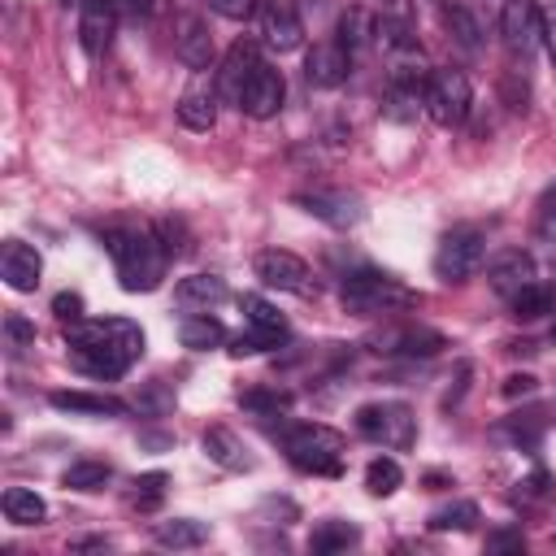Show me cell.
Masks as SVG:
<instances>
[{
	"label": "cell",
	"instance_id": "cell-21",
	"mask_svg": "<svg viewBox=\"0 0 556 556\" xmlns=\"http://www.w3.org/2000/svg\"><path fill=\"white\" fill-rule=\"evenodd\" d=\"M52 408L61 413H96V417H122L126 404L117 395H96V391H52Z\"/></svg>",
	"mask_w": 556,
	"mask_h": 556
},
{
	"label": "cell",
	"instance_id": "cell-16",
	"mask_svg": "<svg viewBox=\"0 0 556 556\" xmlns=\"http://www.w3.org/2000/svg\"><path fill=\"white\" fill-rule=\"evenodd\" d=\"M486 282H491V291H495V295L513 300L517 291H526V287L534 282V256H530V252H521V248L500 252V256L486 265Z\"/></svg>",
	"mask_w": 556,
	"mask_h": 556
},
{
	"label": "cell",
	"instance_id": "cell-50",
	"mask_svg": "<svg viewBox=\"0 0 556 556\" xmlns=\"http://www.w3.org/2000/svg\"><path fill=\"white\" fill-rule=\"evenodd\" d=\"M65 4H74V9H83V0H65Z\"/></svg>",
	"mask_w": 556,
	"mask_h": 556
},
{
	"label": "cell",
	"instance_id": "cell-29",
	"mask_svg": "<svg viewBox=\"0 0 556 556\" xmlns=\"http://www.w3.org/2000/svg\"><path fill=\"white\" fill-rule=\"evenodd\" d=\"M374 30H378V17H369L365 9H348L343 17H339V43L356 56L365 43H374Z\"/></svg>",
	"mask_w": 556,
	"mask_h": 556
},
{
	"label": "cell",
	"instance_id": "cell-17",
	"mask_svg": "<svg viewBox=\"0 0 556 556\" xmlns=\"http://www.w3.org/2000/svg\"><path fill=\"white\" fill-rule=\"evenodd\" d=\"M256 65H261L256 43H252V39H235L230 52H226V61H222V70H217V91H222L230 104H239V91H243V83L252 78Z\"/></svg>",
	"mask_w": 556,
	"mask_h": 556
},
{
	"label": "cell",
	"instance_id": "cell-34",
	"mask_svg": "<svg viewBox=\"0 0 556 556\" xmlns=\"http://www.w3.org/2000/svg\"><path fill=\"white\" fill-rule=\"evenodd\" d=\"M426 526H430V530H473V526H478V504H469V500L443 504V508L430 513Z\"/></svg>",
	"mask_w": 556,
	"mask_h": 556
},
{
	"label": "cell",
	"instance_id": "cell-1",
	"mask_svg": "<svg viewBox=\"0 0 556 556\" xmlns=\"http://www.w3.org/2000/svg\"><path fill=\"white\" fill-rule=\"evenodd\" d=\"M143 356V330L130 317H83L70 326V365L91 378H122Z\"/></svg>",
	"mask_w": 556,
	"mask_h": 556
},
{
	"label": "cell",
	"instance_id": "cell-48",
	"mask_svg": "<svg viewBox=\"0 0 556 556\" xmlns=\"http://www.w3.org/2000/svg\"><path fill=\"white\" fill-rule=\"evenodd\" d=\"M543 43H547V56H552V65H556V13L543 17Z\"/></svg>",
	"mask_w": 556,
	"mask_h": 556
},
{
	"label": "cell",
	"instance_id": "cell-32",
	"mask_svg": "<svg viewBox=\"0 0 556 556\" xmlns=\"http://www.w3.org/2000/svg\"><path fill=\"white\" fill-rule=\"evenodd\" d=\"M447 30H452V39H456L460 48H469V52L482 48V22L473 17V9L452 4V9H447Z\"/></svg>",
	"mask_w": 556,
	"mask_h": 556
},
{
	"label": "cell",
	"instance_id": "cell-4",
	"mask_svg": "<svg viewBox=\"0 0 556 556\" xmlns=\"http://www.w3.org/2000/svg\"><path fill=\"white\" fill-rule=\"evenodd\" d=\"M282 447L291 456L295 469L304 473H343V434L321 426V421H304V426H287L282 430Z\"/></svg>",
	"mask_w": 556,
	"mask_h": 556
},
{
	"label": "cell",
	"instance_id": "cell-49",
	"mask_svg": "<svg viewBox=\"0 0 556 556\" xmlns=\"http://www.w3.org/2000/svg\"><path fill=\"white\" fill-rule=\"evenodd\" d=\"M70 552H109V539H74Z\"/></svg>",
	"mask_w": 556,
	"mask_h": 556
},
{
	"label": "cell",
	"instance_id": "cell-24",
	"mask_svg": "<svg viewBox=\"0 0 556 556\" xmlns=\"http://www.w3.org/2000/svg\"><path fill=\"white\" fill-rule=\"evenodd\" d=\"M178 339L191 352H208V348H217L226 339V326L217 317H208V313H191V317L178 321Z\"/></svg>",
	"mask_w": 556,
	"mask_h": 556
},
{
	"label": "cell",
	"instance_id": "cell-37",
	"mask_svg": "<svg viewBox=\"0 0 556 556\" xmlns=\"http://www.w3.org/2000/svg\"><path fill=\"white\" fill-rule=\"evenodd\" d=\"M239 404H243L248 413H282V408L291 404V395H287V391H243Z\"/></svg>",
	"mask_w": 556,
	"mask_h": 556
},
{
	"label": "cell",
	"instance_id": "cell-35",
	"mask_svg": "<svg viewBox=\"0 0 556 556\" xmlns=\"http://www.w3.org/2000/svg\"><path fill=\"white\" fill-rule=\"evenodd\" d=\"M543 426H547V413H543V408H530V413H513V417L500 426V434H513L517 443L530 447V443L543 434Z\"/></svg>",
	"mask_w": 556,
	"mask_h": 556
},
{
	"label": "cell",
	"instance_id": "cell-8",
	"mask_svg": "<svg viewBox=\"0 0 556 556\" xmlns=\"http://www.w3.org/2000/svg\"><path fill=\"white\" fill-rule=\"evenodd\" d=\"M252 269H256V278H261L265 287H274V291L317 295V278H313V269H308L295 252H287V248H265V252H256Z\"/></svg>",
	"mask_w": 556,
	"mask_h": 556
},
{
	"label": "cell",
	"instance_id": "cell-33",
	"mask_svg": "<svg viewBox=\"0 0 556 556\" xmlns=\"http://www.w3.org/2000/svg\"><path fill=\"white\" fill-rule=\"evenodd\" d=\"M400 482H404V469H400L391 456H374V460L365 465V486H369V495H391V491H400Z\"/></svg>",
	"mask_w": 556,
	"mask_h": 556
},
{
	"label": "cell",
	"instance_id": "cell-11",
	"mask_svg": "<svg viewBox=\"0 0 556 556\" xmlns=\"http://www.w3.org/2000/svg\"><path fill=\"white\" fill-rule=\"evenodd\" d=\"M282 100H287V83H282V74L274 70V65H256L252 70V78L243 83V91H239V109L248 113V117H256V122H265V117H274L278 109H282Z\"/></svg>",
	"mask_w": 556,
	"mask_h": 556
},
{
	"label": "cell",
	"instance_id": "cell-10",
	"mask_svg": "<svg viewBox=\"0 0 556 556\" xmlns=\"http://www.w3.org/2000/svg\"><path fill=\"white\" fill-rule=\"evenodd\" d=\"M295 204H300L304 213L321 217V222L334 226V230H348V226H356V222L365 217L361 195H352V191H343V187H330V191H321V187H317V191H300Z\"/></svg>",
	"mask_w": 556,
	"mask_h": 556
},
{
	"label": "cell",
	"instance_id": "cell-42",
	"mask_svg": "<svg viewBox=\"0 0 556 556\" xmlns=\"http://www.w3.org/2000/svg\"><path fill=\"white\" fill-rule=\"evenodd\" d=\"M208 9L230 17V22H243V17H252L261 9V0H208Z\"/></svg>",
	"mask_w": 556,
	"mask_h": 556
},
{
	"label": "cell",
	"instance_id": "cell-25",
	"mask_svg": "<svg viewBox=\"0 0 556 556\" xmlns=\"http://www.w3.org/2000/svg\"><path fill=\"white\" fill-rule=\"evenodd\" d=\"M0 508H4V517H9L13 526H39V521L48 517L43 495H35L30 486H9L4 500H0Z\"/></svg>",
	"mask_w": 556,
	"mask_h": 556
},
{
	"label": "cell",
	"instance_id": "cell-20",
	"mask_svg": "<svg viewBox=\"0 0 556 556\" xmlns=\"http://www.w3.org/2000/svg\"><path fill=\"white\" fill-rule=\"evenodd\" d=\"M200 443H204V452H208V460H217L222 469H252L256 460H252V452H248V443L230 430V426H208L204 434H200Z\"/></svg>",
	"mask_w": 556,
	"mask_h": 556
},
{
	"label": "cell",
	"instance_id": "cell-26",
	"mask_svg": "<svg viewBox=\"0 0 556 556\" xmlns=\"http://www.w3.org/2000/svg\"><path fill=\"white\" fill-rule=\"evenodd\" d=\"M156 543L161 547H200L208 543V526L195 521V517H169V521H156Z\"/></svg>",
	"mask_w": 556,
	"mask_h": 556
},
{
	"label": "cell",
	"instance_id": "cell-44",
	"mask_svg": "<svg viewBox=\"0 0 556 556\" xmlns=\"http://www.w3.org/2000/svg\"><path fill=\"white\" fill-rule=\"evenodd\" d=\"M534 387H539V378H534V374H508V378H504V395H508V400L530 395Z\"/></svg>",
	"mask_w": 556,
	"mask_h": 556
},
{
	"label": "cell",
	"instance_id": "cell-38",
	"mask_svg": "<svg viewBox=\"0 0 556 556\" xmlns=\"http://www.w3.org/2000/svg\"><path fill=\"white\" fill-rule=\"evenodd\" d=\"M4 339H9L13 352L35 348V321H26L22 313H9V317H4Z\"/></svg>",
	"mask_w": 556,
	"mask_h": 556
},
{
	"label": "cell",
	"instance_id": "cell-22",
	"mask_svg": "<svg viewBox=\"0 0 556 556\" xmlns=\"http://www.w3.org/2000/svg\"><path fill=\"white\" fill-rule=\"evenodd\" d=\"M178 122H182L187 130H213V122H217V91H208V87L182 91V100H178Z\"/></svg>",
	"mask_w": 556,
	"mask_h": 556
},
{
	"label": "cell",
	"instance_id": "cell-41",
	"mask_svg": "<svg viewBox=\"0 0 556 556\" xmlns=\"http://www.w3.org/2000/svg\"><path fill=\"white\" fill-rule=\"evenodd\" d=\"M265 348H278V339H269V334H261V330L230 339V352H235V356H252V352H265Z\"/></svg>",
	"mask_w": 556,
	"mask_h": 556
},
{
	"label": "cell",
	"instance_id": "cell-9",
	"mask_svg": "<svg viewBox=\"0 0 556 556\" xmlns=\"http://www.w3.org/2000/svg\"><path fill=\"white\" fill-rule=\"evenodd\" d=\"M500 35L513 56H530L543 43V13L534 0H504L500 9Z\"/></svg>",
	"mask_w": 556,
	"mask_h": 556
},
{
	"label": "cell",
	"instance_id": "cell-5",
	"mask_svg": "<svg viewBox=\"0 0 556 556\" xmlns=\"http://www.w3.org/2000/svg\"><path fill=\"white\" fill-rule=\"evenodd\" d=\"M356 430H361L369 443H378V447L404 452V447H413V439H417V417H413V408L400 404V400H374V404H361V408H356Z\"/></svg>",
	"mask_w": 556,
	"mask_h": 556
},
{
	"label": "cell",
	"instance_id": "cell-18",
	"mask_svg": "<svg viewBox=\"0 0 556 556\" xmlns=\"http://www.w3.org/2000/svg\"><path fill=\"white\" fill-rule=\"evenodd\" d=\"M0 274H4V282H9L13 291H35V287H39V274H43V261H39V252H35L30 243L9 239V243L0 248Z\"/></svg>",
	"mask_w": 556,
	"mask_h": 556
},
{
	"label": "cell",
	"instance_id": "cell-39",
	"mask_svg": "<svg viewBox=\"0 0 556 556\" xmlns=\"http://www.w3.org/2000/svg\"><path fill=\"white\" fill-rule=\"evenodd\" d=\"M552 495V478L539 469V473H530L526 482H517V500L521 504H539V500H547Z\"/></svg>",
	"mask_w": 556,
	"mask_h": 556
},
{
	"label": "cell",
	"instance_id": "cell-23",
	"mask_svg": "<svg viewBox=\"0 0 556 556\" xmlns=\"http://www.w3.org/2000/svg\"><path fill=\"white\" fill-rule=\"evenodd\" d=\"M239 308H243V317H248L252 330H261V334H269V339H278V343L287 339V317H282L265 295H252V291H248V295H239Z\"/></svg>",
	"mask_w": 556,
	"mask_h": 556
},
{
	"label": "cell",
	"instance_id": "cell-28",
	"mask_svg": "<svg viewBox=\"0 0 556 556\" xmlns=\"http://www.w3.org/2000/svg\"><path fill=\"white\" fill-rule=\"evenodd\" d=\"M352 543H361V530L352 526V521H339V517H330V521H317L313 526V534H308V547L313 552H348Z\"/></svg>",
	"mask_w": 556,
	"mask_h": 556
},
{
	"label": "cell",
	"instance_id": "cell-3",
	"mask_svg": "<svg viewBox=\"0 0 556 556\" xmlns=\"http://www.w3.org/2000/svg\"><path fill=\"white\" fill-rule=\"evenodd\" d=\"M339 304L356 317H378V313H400L417 304V291L404 287L400 278L382 274V269H352L339 282Z\"/></svg>",
	"mask_w": 556,
	"mask_h": 556
},
{
	"label": "cell",
	"instance_id": "cell-15",
	"mask_svg": "<svg viewBox=\"0 0 556 556\" xmlns=\"http://www.w3.org/2000/svg\"><path fill=\"white\" fill-rule=\"evenodd\" d=\"M174 52L191 70H208L213 65V30H208V22L200 13H182L174 22Z\"/></svg>",
	"mask_w": 556,
	"mask_h": 556
},
{
	"label": "cell",
	"instance_id": "cell-31",
	"mask_svg": "<svg viewBox=\"0 0 556 556\" xmlns=\"http://www.w3.org/2000/svg\"><path fill=\"white\" fill-rule=\"evenodd\" d=\"M109 478H113V469H109L104 460H74V465L61 473V482H65L70 491H100Z\"/></svg>",
	"mask_w": 556,
	"mask_h": 556
},
{
	"label": "cell",
	"instance_id": "cell-14",
	"mask_svg": "<svg viewBox=\"0 0 556 556\" xmlns=\"http://www.w3.org/2000/svg\"><path fill=\"white\" fill-rule=\"evenodd\" d=\"M348 74H352V52H348L339 39L313 43V52L304 56V78H308V87L330 91V87L348 83Z\"/></svg>",
	"mask_w": 556,
	"mask_h": 556
},
{
	"label": "cell",
	"instance_id": "cell-43",
	"mask_svg": "<svg viewBox=\"0 0 556 556\" xmlns=\"http://www.w3.org/2000/svg\"><path fill=\"white\" fill-rule=\"evenodd\" d=\"M486 547H495V552H521L526 539H521V530H491L486 534Z\"/></svg>",
	"mask_w": 556,
	"mask_h": 556
},
{
	"label": "cell",
	"instance_id": "cell-30",
	"mask_svg": "<svg viewBox=\"0 0 556 556\" xmlns=\"http://www.w3.org/2000/svg\"><path fill=\"white\" fill-rule=\"evenodd\" d=\"M508 304H513V317H517V321H539V317H547V313L556 308V295H552L547 287L530 282V287H526V291H517Z\"/></svg>",
	"mask_w": 556,
	"mask_h": 556
},
{
	"label": "cell",
	"instance_id": "cell-19",
	"mask_svg": "<svg viewBox=\"0 0 556 556\" xmlns=\"http://www.w3.org/2000/svg\"><path fill=\"white\" fill-rule=\"evenodd\" d=\"M113 26H117L113 0H83V9H78V39H83L87 56H100L109 48Z\"/></svg>",
	"mask_w": 556,
	"mask_h": 556
},
{
	"label": "cell",
	"instance_id": "cell-12",
	"mask_svg": "<svg viewBox=\"0 0 556 556\" xmlns=\"http://www.w3.org/2000/svg\"><path fill=\"white\" fill-rule=\"evenodd\" d=\"M369 343L382 356H434L447 348V339L439 330H426V326H391V330H378Z\"/></svg>",
	"mask_w": 556,
	"mask_h": 556
},
{
	"label": "cell",
	"instance_id": "cell-6",
	"mask_svg": "<svg viewBox=\"0 0 556 556\" xmlns=\"http://www.w3.org/2000/svg\"><path fill=\"white\" fill-rule=\"evenodd\" d=\"M486 261V239L482 230L473 226H456L439 239V252H434V274L443 282H469Z\"/></svg>",
	"mask_w": 556,
	"mask_h": 556
},
{
	"label": "cell",
	"instance_id": "cell-47",
	"mask_svg": "<svg viewBox=\"0 0 556 556\" xmlns=\"http://www.w3.org/2000/svg\"><path fill=\"white\" fill-rule=\"evenodd\" d=\"M465 378H469V365H465V361H460V365H456V387H452V391H447V400H443V404H447V408H452V404H456V400H460V395H465Z\"/></svg>",
	"mask_w": 556,
	"mask_h": 556
},
{
	"label": "cell",
	"instance_id": "cell-45",
	"mask_svg": "<svg viewBox=\"0 0 556 556\" xmlns=\"http://www.w3.org/2000/svg\"><path fill=\"white\" fill-rule=\"evenodd\" d=\"M539 213H543V235H552L556 230V182L539 195Z\"/></svg>",
	"mask_w": 556,
	"mask_h": 556
},
{
	"label": "cell",
	"instance_id": "cell-27",
	"mask_svg": "<svg viewBox=\"0 0 556 556\" xmlns=\"http://www.w3.org/2000/svg\"><path fill=\"white\" fill-rule=\"evenodd\" d=\"M174 295L182 300V304H222L230 291H226V278H217V274H191V278H178V287H174Z\"/></svg>",
	"mask_w": 556,
	"mask_h": 556
},
{
	"label": "cell",
	"instance_id": "cell-40",
	"mask_svg": "<svg viewBox=\"0 0 556 556\" xmlns=\"http://www.w3.org/2000/svg\"><path fill=\"white\" fill-rule=\"evenodd\" d=\"M52 313H56L65 326L83 321V295H78V291H61V295L52 300Z\"/></svg>",
	"mask_w": 556,
	"mask_h": 556
},
{
	"label": "cell",
	"instance_id": "cell-13",
	"mask_svg": "<svg viewBox=\"0 0 556 556\" xmlns=\"http://www.w3.org/2000/svg\"><path fill=\"white\" fill-rule=\"evenodd\" d=\"M256 13H261V39L269 48L291 52V48L304 43V22H300V13H295L291 0H261Z\"/></svg>",
	"mask_w": 556,
	"mask_h": 556
},
{
	"label": "cell",
	"instance_id": "cell-36",
	"mask_svg": "<svg viewBox=\"0 0 556 556\" xmlns=\"http://www.w3.org/2000/svg\"><path fill=\"white\" fill-rule=\"evenodd\" d=\"M130 486H135V491H130V500H135L139 508H156V504H161V495H165V486H169V478H165L161 469H152V473H139Z\"/></svg>",
	"mask_w": 556,
	"mask_h": 556
},
{
	"label": "cell",
	"instance_id": "cell-2",
	"mask_svg": "<svg viewBox=\"0 0 556 556\" xmlns=\"http://www.w3.org/2000/svg\"><path fill=\"white\" fill-rule=\"evenodd\" d=\"M104 248H109V256H113L117 278H122L126 291H152V287H161L169 252H165V243L148 226H113V230H104Z\"/></svg>",
	"mask_w": 556,
	"mask_h": 556
},
{
	"label": "cell",
	"instance_id": "cell-46",
	"mask_svg": "<svg viewBox=\"0 0 556 556\" xmlns=\"http://www.w3.org/2000/svg\"><path fill=\"white\" fill-rule=\"evenodd\" d=\"M165 4H169V0H130V9H135L139 17H161Z\"/></svg>",
	"mask_w": 556,
	"mask_h": 556
},
{
	"label": "cell",
	"instance_id": "cell-7",
	"mask_svg": "<svg viewBox=\"0 0 556 556\" xmlns=\"http://www.w3.org/2000/svg\"><path fill=\"white\" fill-rule=\"evenodd\" d=\"M469 104H473V91H469V78L460 70H434L430 83H426V113L439 122V126H460L469 117Z\"/></svg>",
	"mask_w": 556,
	"mask_h": 556
}]
</instances>
